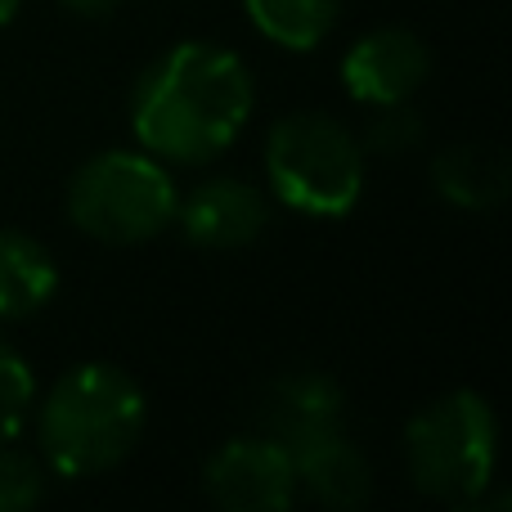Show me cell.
<instances>
[{
  "label": "cell",
  "mask_w": 512,
  "mask_h": 512,
  "mask_svg": "<svg viewBox=\"0 0 512 512\" xmlns=\"http://www.w3.org/2000/svg\"><path fill=\"white\" fill-rule=\"evenodd\" d=\"M252 104V72L239 54L207 41H185L153 59L135 81L131 126L153 158L212 162L239 140Z\"/></svg>",
  "instance_id": "cell-1"
},
{
  "label": "cell",
  "mask_w": 512,
  "mask_h": 512,
  "mask_svg": "<svg viewBox=\"0 0 512 512\" xmlns=\"http://www.w3.org/2000/svg\"><path fill=\"white\" fill-rule=\"evenodd\" d=\"M149 423V400L140 382L117 364H77L68 369L36 414L45 463L59 477H99L117 468L140 445Z\"/></svg>",
  "instance_id": "cell-2"
},
{
  "label": "cell",
  "mask_w": 512,
  "mask_h": 512,
  "mask_svg": "<svg viewBox=\"0 0 512 512\" xmlns=\"http://www.w3.org/2000/svg\"><path fill=\"white\" fill-rule=\"evenodd\" d=\"M495 459L499 423L490 400L477 391H450L423 405L405 427L409 477L427 499L441 504L477 508V499L495 481Z\"/></svg>",
  "instance_id": "cell-3"
},
{
  "label": "cell",
  "mask_w": 512,
  "mask_h": 512,
  "mask_svg": "<svg viewBox=\"0 0 512 512\" xmlns=\"http://www.w3.org/2000/svg\"><path fill=\"white\" fill-rule=\"evenodd\" d=\"M265 176L279 203L306 216H346L364 189V149L328 113H288L270 126Z\"/></svg>",
  "instance_id": "cell-4"
},
{
  "label": "cell",
  "mask_w": 512,
  "mask_h": 512,
  "mask_svg": "<svg viewBox=\"0 0 512 512\" xmlns=\"http://www.w3.org/2000/svg\"><path fill=\"white\" fill-rule=\"evenodd\" d=\"M176 180L158 158L131 149L95 153L68 185V221L99 243H149L176 221Z\"/></svg>",
  "instance_id": "cell-5"
},
{
  "label": "cell",
  "mask_w": 512,
  "mask_h": 512,
  "mask_svg": "<svg viewBox=\"0 0 512 512\" xmlns=\"http://www.w3.org/2000/svg\"><path fill=\"white\" fill-rule=\"evenodd\" d=\"M203 490L225 512H283L297 499V468L283 445L252 432L207 459Z\"/></svg>",
  "instance_id": "cell-6"
},
{
  "label": "cell",
  "mask_w": 512,
  "mask_h": 512,
  "mask_svg": "<svg viewBox=\"0 0 512 512\" xmlns=\"http://www.w3.org/2000/svg\"><path fill=\"white\" fill-rule=\"evenodd\" d=\"M342 418H346L342 387H337V378H328V373H319V369L279 373L274 382L261 387L256 409H252L256 432L270 436V441L283 445L288 454L342 432Z\"/></svg>",
  "instance_id": "cell-7"
},
{
  "label": "cell",
  "mask_w": 512,
  "mask_h": 512,
  "mask_svg": "<svg viewBox=\"0 0 512 512\" xmlns=\"http://www.w3.org/2000/svg\"><path fill=\"white\" fill-rule=\"evenodd\" d=\"M427 72H432V54L405 27H378V32L360 36L342 59L346 95L360 104H405L423 90Z\"/></svg>",
  "instance_id": "cell-8"
},
{
  "label": "cell",
  "mask_w": 512,
  "mask_h": 512,
  "mask_svg": "<svg viewBox=\"0 0 512 512\" xmlns=\"http://www.w3.org/2000/svg\"><path fill=\"white\" fill-rule=\"evenodd\" d=\"M176 221L189 243L225 252V248H248V243L261 239L265 225H270V207H265L256 185L239 176H221L198 185L176 207Z\"/></svg>",
  "instance_id": "cell-9"
},
{
  "label": "cell",
  "mask_w": 512,
  "mask_h": 512,
  "mask_svg": "<svg viewBox=\"0 0 512 512\" xmlns=\"http://www.w3.org/2000/svg\"><path fill=\"white\" fill-rule=\"evenodd\" d=\"M292 468H297V486L306 490L310 499H319L324 508H360L373 490L369 459H364L360 445L346 441L342 432L297 450L292 454Z\"/></svg>",
  "instance_id": "cell-10"
},
{
  "label": "cell",
  "mask_w": 512,
  "mask_h": 512,
  "mask_svg": "<svg viewBox=\"0 0 512 512\" xmlns=\"http://www.w3.org/2000/svg\"><path fill=\"white\" fill-rule=\"evenodd\" d=\"M432 185L445 203L468 207V212H490L512 189L508 153L495 144H450L432 158Z\"/></svg>",
  "instance_id": "cell-11"
},
{
  "label": "cell",
  "mask_w": 512,
  "mask_h": 512,
  "mask_svg": "<svg viewBox=\"0 0 512 512\" xmlns=\"http://www.w3.org/2000/svg\"><path fill=\"white\" fill-rule=\"evenodd\" d=\"M59 288L50 252L36 239L0 230V319H23L41 310Z\"/></svg>",
  "instance_id": "cell-12"
},
{
  "label": "cell",
  "mask_w": 512,
  "mask_h": 512,
  "mask_svg": "<svg viewBox=\"0 0 512 512\" xmlns=\"http://www.w3.org/2000/svg\"><path fill=\"white\" fill-rule=\"evenodd\" d=\"M252 27L283 50H315L337 23L342 0H243Z\"/></svg>",
  "instance_id": "cell-13"
},
{
  "label": "cell",
  "mask_w": 512,
  "mask_h": 512,
  "mask_svg": "<svg viewBox=\"0 0 512 512\" xmlns=\"http://www.w3.org/2000/svg\"><path fill=\"white\" fill-rule=\"evenodd\" d=\"M427 126H423V113L414 104H378L373 117L364 122V131L355 135L364 149V158H405L423 144Z\"/></svg>",
  "instance_id": "cell-14"
},
{
  "label": "cell",
  "mask_w": 512,
  "mask_h": 512,
  "mask_svg": "<svg viewBox=\"0 0 512 512\" xmlns=\"http://www.w3.org/2000/svg\"><path fill=\"white\" fill-rule=\"evenodd\" d=\"M36 400V378L27 369V360L14 346L0 342V441H14L23 432L27 414Z\"/></svg>",
  "instance_id": "cell-15"
},
{
  "label": "cell",
  "mask_w": 512,
  "mask_h": 512,
  "mask_svg": "<svg viewBox=\"0 0 512 512\" xmlns=\"http://www.w3.org/2000/svg\"><path fill=\"white\" fill-rule=\"evenodd\" d=\"M41 495H45L41 463L27 459L9 441H0V512H23V508L41 504Z\"/></svg>",
  "instance_id": "cell-16"
},
{
  "label": "cell",
  "mask_w": 512,
  "mask_h": 512,
  "mask_svg": "<svg viewBox=\"0 0 512 512\" xmlns=\"http://www.w3.org/2000/svg\"><path fill=\"white\" fill-rule=\"evenodd\" d=\"M68 14H81V18H104V14H113L122 0H59Z\"/></svg>",
  "instance_id": "cell-17"
},
{
  "label": "cell",
  "mask_w": 512,
  "mask_h": 512,
  "mask_svg": "<svg viewBox=\"0 0 512 512\" xmlns=\"http://www.w3.org/2000/svg\"><path fill=\"white\" fill-rule=\"evenodd\" d=\"M18 9H23V0H0V27H5L9 18L18 14Z\"/></svg>",
  "instance_id": "cell-18"
}]
</instances>
